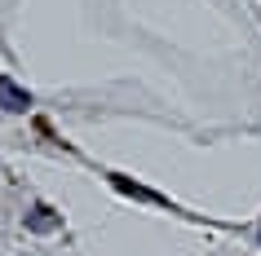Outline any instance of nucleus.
Listing matches in <instances>:
<instances>
[{
	"label": "nucleus",
	"instance_id": "1",
	"mask_svg": "<svg viewBox=\"0 0 261 256\" xmlns=\"http://www.w3.org/2000/svg\"><path fill=\"white\" fill-rule=\"evenodd\" d=\"M0 106H5V110H27L31 106V93H27V89H18L9 75H0Z\"/></svg>",
	"mask_w": 261,
	"mask_h": 256
},
{
	"label": "nucleus",
	"instance_id": "2",
	"mask_svg": "<svg viewBox=\"0 0 261 256\" xmlns=\"http://www.w3.org/2000/svg\"><path fill=\"white\" fill-rule=\"evenodd\" d=\"M58 225H62V216L49 212V208H36V212H27V230H36V234H54Z\"/></svg>",
	"mask_w": 261,
	"mask_h": 256
},
{
	"label": "nucleus",
	"instance_id": "3",
	"mask_svg": "<svg viewBox=\"0 0 261 256\" xmlns=\"http://www.w3.org/2000/svg\"><path fill=\"white\" fill-rule=\"evenodd\" d=\"M111 186L115 190H124V194H133V199H146V203H164L155 190H146V186H133V181H124V177H111Z\"/></svg>",
	"mask_w": 261,
	"mask_h": 256
}]
</instances>
